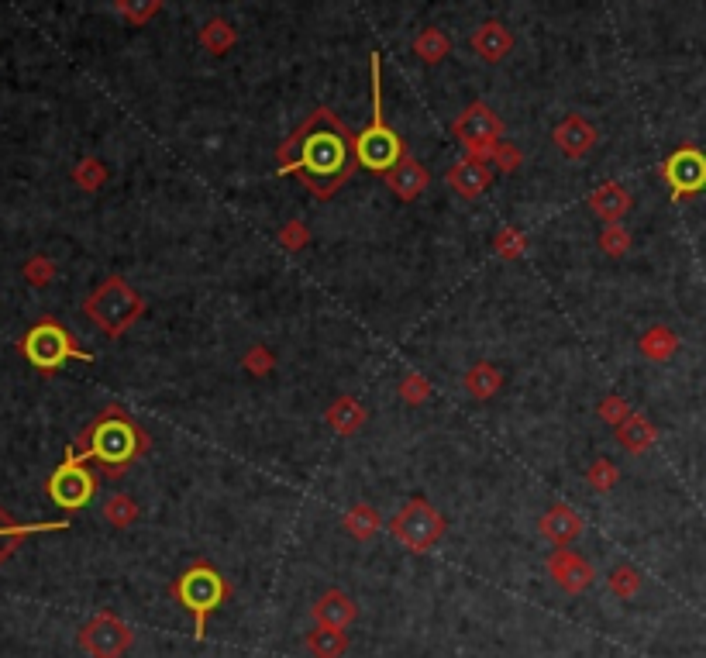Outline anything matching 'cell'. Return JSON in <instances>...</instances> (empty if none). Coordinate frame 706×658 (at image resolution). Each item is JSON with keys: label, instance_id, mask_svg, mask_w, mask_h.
<instances>
[{"label": "cell", "instance_id": "cell-9", "mask_svg": "<svg viewBox=\"0 0 706 658\" xmlns=\"http://www.w3.org/2000/svg\"><path fill=\"white\" fill-rule=\"evenodd\" d=\"M97 483L100 479L93 476L90 462H83L80 455L66 448V459H62L59 466L52 469V476L45 479V493H49V500L56 503V507L73 514V510H83L97 497Z\"/></svg>", "mask_w": 706, "mask_h": 658}, {"label": "cell", "instance_id": "cell-34", "mask_svg": "<svg viewBox=\"0 0 706 658\" xmlns=\"http://www.w3.org/2000/svg\"><path fill=\"white\" fill-rule=\"evenodd\" d=\"M493 249L500 259H517L524 249H527V235L521 228H500V235H496V242H493Z\"/></svg>", "mask_w": 706, "mask_h": 658}, {"label": "cell", "instance_id": "cell-33", "mask_svg": "<svg viewBox=\"0 0 706 658\" xmlns=\"http://www.w3.org/2000/svg\"><path fill=\"white\" fill-rule=\"evenodd\" d=\"M21 273H25L28 286H38V290H42V286H49L52 280H56V262H52L49 255H31Z\"/></svg>", "mask_w": 706, "mask_h": 658}, {"label": "cell", "instance_id": "cell-31", "mask_svg": "<svg viewBox=\"0 0 706 658\" xmlns=\"http://www.w3.org/2000/svg\"><path fill=\"white\" fill-rule=\"evenodd\" d=\"M114 7H118V14L128 21V25L142 28L162 11V0H114Z\"/></svg>", "mask_w": 706, "mask_h": 658}, {"label": "cell", "instance_id": "cell-19", "mask_svg": "<svg viewBox=\"0 0 706 658\" xmlns=\"http://www.w3.org/2000/svg\"><path fill=\"white\" fill-rule=\"evenodd\" d=\"M583 514H576L572 507H565V503H555V507H548V514L541 517V534H545L548 541H555V545H569V541H576L579 534H583Z\"/></svg>", "mask_w": 706, "mask_h": 658}, {"label": "cell", "instance_id": "cell-16", "mask_svg": "<svg viewBox=\"0 0 706 658\" xmlns=\"http://www.w3.org/2000/svg\"><path fill=\"white\" fill-rule=\"evenodd\" d=\"M555 145L562 149L565 159H583L596 145V128L589 125L583 114H569V118L555 128Z\"/></svg>", "mask_w": 706, "mask_h": 658}, {"label": "cell", "instance_id": "cell-29", "mask_svg": "<svg viewBox=\"0 0 706 658\" xmlns=\"http://www.w3.org/2000/svg\"><path fill=\"white\" fill-rule=\"evenodd\" d=\"M104 521L111 524V528H131V524L138 521V503L128 497V493H114L111 500L104 503Z\"/></svg>", "mask_w": 706, "mask_h": 658}, {"label": "cell", "instance_id": "cell-12", "mask_svg": "<svg viewBox=\"0 0 706 658\" xmlns=\"http://www.w3.org/2000/svg\"><path fill=\"white\" fill-rule=\"evenodd\" d=\"M548 572H552V579L565 593H586L596 579L593 565L579 552H569V548H555V552L548 555Z\"/></svg>", "mask_w": 706, "mask_h": 658}, {"label": "cell", "instance_id": "cell-26", "mask_svg": "<svg viewBox=\"0 0 706 658\" xmlns=\"http://www.w3.org/2000/svg\"><path fill=\"white\" fill-rule=\"evenodd\" d=\"M465 386H469V393L476 400H490L493 393L503 386V376H500V369H496L493 362H476V366L465 373Z\"/></svg>", "mask_w": 706, "mask_h": 658}, {"label": "cell", "instance_id": "cell-28", "mask_svg": "<svg viewBox=\"0 0 706 658\" xmlns=\"http://www.w3.org/2000/svg\"><path fill=\"white\" fill-rule=\"evenodd\" d=\"M379 528H383V521H379V514L369 507V503H355V507L345 514V531L352 534L355 541H369Z\"/></svg>", "mask_w": 706, "mask_h": 658}, {"label": "cell", "instance_id": "cell-21", "mask_svg": "<svg viewBox=\"0 0 706 658\" xmlns=\"http://www.w3.org/2000/svg\"><path fill=\"white\" fill-rule=\"evenodd\" d=\"M617 441H620V448H624V452L641 455V452H648V448L658 441V431H655V424H651L645 414H631L624 424H617Z\"/></svg>", "mask_w": 706, "mask_h": 658}, {"label": "cell", "instance_id": "cell-20", "mask_svg": "<svg viewBox=\"0 0 706 658\" xmlns=\"http://www.w3.org/2000/svg\"><path fill=\"white\" fill-rule=\"evenodd\" d=\"M69 521H42V524H18L0 510V565L11 559V552L28 538V534H45V531H66Z\"/></svg>", "mask_w": 706, "mask_h": 658}, {"label": "cell", "instance_id": "cell-14", "mask_svg": "<svg viewBox=\"0 0 706 658\" xmlns=\"http://www.w3.org/2000/svg\"><path fill=\"white\" fill-rule=\"evenodd\" d=\"M317 627H331V631H348V624L359 617V607H355L352 596H345L341 590H328L317 596V603L310 607Z\"/></svg>", "mask_w": 706, "mask_h": 658}, {"label": "cell", "instance_id": "cell-6", "mask_svg": "<svg viewBox=\"0 0 706 658\" xmlns=\"http://www.w3.org/2000/svg\"><path fill=\"white\" fill-rule=\"evenodd\" d=\"M83 314H87L107 338H121L124 331L145 314V297L124 280V276H107V280L83 300Z\"/></svg>", "mask_w": 706, "mask_h": 658}, {"label": "cell", "instance_id": "cell-10", "mask_svg": "<svg viewBox=\"0 0 706 658\" xmlns=\"http://www.w3.org/2000/svg\"><path fill=\"white\" fill-rule=\"evenodd\" d=\"M76 641H80V648L90 658H121L131 648V641H135V631H131L118 614H111V610H97V614L80 627Z\"/></svg>", "mask_w": 706, "mask_h": 658}, {"label": "cell", "instance_id": "cell-5", "mask_svg": "<svg viewBox=\"0 0 706 658\" xmlns=\"http://www.w3.org/2000/svg\"><path fill=\"white\" fill-rule=\"evenodd\" d=\"M21 355L28 359V366H35L42 376H56L66 362H93V352L80 348L73 338V331L56 317H42L21 335Z\"/></svg>", "mask_w": 706, "mask_h": 658}, {"label": "cell", "instance_id": "cell-39", "mask_svg": "<svg viewBox=\"0 0 706 658\" xmlns=\"http://www.w3.org/2000/svg\"><path fill=\"white\" fill-rule=\"evenodd\" d=\"M307 242H310V231L300 221H286L283 228H279V245H283V249L300 252Z\"/></svg>", "mask_w": 706, "mask_h": 658}, {"label": "cell", "instance_id": "cell-32", "mask_svg": "<svg viewBox=\"0 0 706 658\" xmlns=\"http://www.w3.org/2000/svg\"><path fill=\"white\" fill-rule=\"evenodd\" d=\"M607 586L620 596V600H631V596H638V590H641V572L631 569V565H617V569L610 572Z\"/></svg>", "mask_w": 706, "mask_h": 658}, {"label": "cell", "instance_id": "cell-1", "mask_svg": "<svg viewBox=\"0 0 706 658\" xmlns=\"http://www.w3.org/2000/svg\"><path fill=\"white\" fill-rule=\"evenodd\" d=\"M283 176H297L317 200H328L345 187L359 169L355 135L328 107L310 111V118L276 149Z\"/></svg>", "mask_w": 706, "mask_h": 658}, {"label": "cell", "instance_id": "cell-25", "mask_svg": "<svg viewBox=\"0 0 706 658\" xmlns=\"http://www.w3.org/2000/svg\"><path fill=\"white\" fill-rule=\"evenodd\" d=\"M676 348H679L676 331L665 328V324L645 331V338H641V352H645V359H651V362H669L672 355H676Z\"/></svg>", "mask_w": 706, "mask_h": 658}, {"label": "cell", "instance_id": "cell-41", "mask_svg": "<svg viewBox=\"0 0 706 658\" xmlns=\"http://www.w3.org/2000/svg\"><path fill=\"white\" fill-rule=\"evenodd\" d=\"M493 166H500L503 173H514L517 166H521L524 162V156H521V149H514V145H507V142H500V149L493 152Z\"/></svg>", "mask_w": 706, "mask_h": 658}, {"label": "cell", "instance_id": "cell-13", "mask_svg": "<svg viewBox=\"0 0 706 658\" xmlns=\"http://www.w3.org/2000/svg\"><path fill=\"white\" fill-rule=\"evenodd\" d=\"M490 183H493V169H490V162H483V159L465 156L448 169V187L465 200L483 197V193L490 190Z\"/></svg>", "mask_w": 706, "mask_h": 658}, {"label": "cell", "instance_id": "cell-11", "mask_svg": "<svg viewBox=\"0 0 706 658\" xmlns=\"http://www.w3.org/2000/svg\"><path fill=\"white\" fill-rule=\"evenodd\" d=\"M662 180L669 183L676 200L696 197L700 190H706V156L693 145H682L662 162Z\"/></svg>", "mask_w": 706, "mask_h": 658}, {"label": "cell", "instance_id": "cell-38", "mask_svg": "<svg viewBox=\"0 0 706 658\" xmlns=\"http://www.w3.org/2000/svg\"><path fill=\"white\" fill-rule=\"evenodd\" d=\"M614 483H617L614 462H607V459L593 462V469H589V486H593L596 493H607V490H614Z\"/></svg>", "mask_w": 706, "mask_h": 658}, {"label": "cell", "instance_id": "cell-3", "mask_svg": "<svg viewBox=\"0 0 706 658\" xmlns=\"http://www.w3.org/2000/svg\"><path fill=\"white\" fill-rule=\"evenodd\" d=\"M369 80H372V118L355 135V156H359L362 169L386 176L407 156V149H403V138L390 128V121L383 118V56L379 52L369 56Z\"/></svg>", "mask_w": 706, "mask_h": 658}, {"label": "cell", "instance_id": "cell-22", "mask_svg": "<svg viewBox=\"0 0 706 658\" xmlns=\"http://www.w3.org/2000/svg\"><path fill=\"white\" fill-rule=\"evenodd\" d=\"M324 421H328L331 428L338 431V435H355V431L366 424V407H362L355 397H341V400H335V404L328 407Z\"/></svg>", "mask_w": 706, "mask_h": 658}, {"label": "cell", "instance_id": "cell-4", "mask_svg": "<svg viewBox=\"0 0 706 658\" xmlns=\"http://www.w3.org/2000/svg\"><path fill=\"white\" fill-rule=\"evenodd\" d=\"M169 593H173V600L193 617V638L204 641L207 638V617H211L217 607H224V600L231 596V583L214 569L211 562L197 559L180 579H173Z\"/></svg>", "mask_w": 706, "mask_h": 658}, {"label": "cell", "instance_id": "cell-8", "mask_svg": "<svg viewBox=\"0 0 706 658\" xmlns=\"http://www.w3.org/2000/svg\"><path fill=\"white\" fill-rule=\"evenodd\" d=\"M452 135L472 159L490 162L493 152L500 149V142H503V121L490 104L472 100L459 118L452 121Z\"/></svg>", "mask_w": 706, "mask_h": 658}, {"label": "cell", "instance_id": "cell-17", "mask_svg": "<svg viewBox=\"0 0 706 658\" xmlns=\"http://www.w3.org/2000/svg\"><path fill=\"white\" fill-rule=\"evenodd\" d=\"M514 49V35L507 32L503 21H483L472 35V52H476L483 63H503Z\"/></svg>", "mask_w": 706, "mask_h": 658}, {"label": "cell", "instance_id": "cell-30", "mask_svg": "<svg viewBox=\"0 0 706 658\" xmlns=\"http://www.w3.org/2000/svg\"><path fill=\"white\" fill-rule=\"evenodd\" d=\"M73 183H76V187H80L83 193H97V190L107 183V166H104L100 159H93V156L80 159V162L73 166Z\"/></svg>", "mask_w": 706, "mask_h": 658}, {"label": "cell", "instance_id": "cell-7", "mask_svg": "<svg viewBox=\"0 0 706 658\" xmlns=\"http://www.w3.org/2000/svg\"><path fill=\"white\" fill-rule=\"evenodd\" d=\"M445 531H448L445 517H441L424 497L407 500L397 514L390 517V534L403 548H410V552L417 555H428L431 548L445 538Z\"/></svg>", "mask_w": 706, "mask_h": 658}, {"label": "cell", "instance_id": "cell-24", "mask_svg": "<svg viewBox=\"0 0 706 658\" xmlns=\"http://www.w3.org/2000/svg\"><path fill=\"white\" fill-rule=\"evenodd\" d=\"M238 42V32L231 28V21L224 18H211L204 28H200V45H204L211 56H224V52H231Z\"/></svg>", "mask_w": 706, "mask_h": 658}, {"label": "cell", "instance_id": "cell-2", "mask_svg": "<svg viewBox=\"0 0 706 658\" xmlns=\"http://www.w3.org/2000/svg\"><path fill=\"white\" fill-rule=\"evenodd\" d=\"M152 438L124 407H104L87 428L76 435L69 452H76L83 462L100 469L104 479H121L128 466H135L142 455H149Z\"/></svg>", "mask_w": 706, "mask_h": 658}, {"label": "cell", "instance_id": "cell-27", "mask_svg": "<svg viewBox=\"0 0 706 658\" xmlns=\"http://www.w3.org/2000/svg\"><path fill=\"white\" fill-rule=\"evenodd\" d=\"M448 52H452V38H448L445 32H438V28H424V32L414 38V56L428 66L441 63Z\"/></svg>", "mask_w": 706, "mask_h": 658}, {"label": "cell", "instance_id": "cell-40", "mask_svg": "<svg viewBox=\"0 0 706 658\" xmlns=\"http://www.w3.org/2000/svg\"><path fill=\"white\" fill-rule=\"evenodd\" d=\"M631 414H634V410L627 407L620 397H607V400H603V404H600V417H603V421H607V424H624Z\"/></svg>", "mask_w": 706, "mask_h": 658}, {"label": "cell", "instance_id": "cell-35", "mask_svg": "<svg viewBox=\"0 0 706 658\" xmlns=\"http://www.w3.org/2000/svg\"><path fill=\"white\" fill-rule=\"evenodd\" d=\"M600 249L607 252V255H624L627 249H631V235H627V228L620 221H614V224H607V228H603V235H600Z\"/></svg>", "mask_w": 706, "mask_h": 658}, {"label": "cell", "instance_id": "cell-37", "mask_svg": "<svg viewBox=\"0 0 706 658\" xmlns=\"http://www.w3.org/2000/svg\"><path fill=\"white\" fill-rule=\"evenodd\" d=\"M242 366H245L252 376H266V373H273L276 362H273V352H269V348L255 345V348H248V352H245Z\"/></svg>", "mask_w": 706, "mask_h": 658}, {"label": "cell", "instance_id": "cell-23", "mask_svg": "<svg viewBox=\"0 0 706 658\" xmlns=\"http://www.w3.org/2000/svg\"><path fill=\"white\" fill-rule=\"evenodd\" d=\"M307 655L310 658H341L348 648V638L345 631H331V627H314L307 634Z\"/></svg>", "mask_w": 706, "mask_h": 658}, {"label": "cell", "instance_id": "cell-36", "mask_svg": "<svg viewBox=\"0 0 706 658\" xmlns=\"http://www.w3.org/2000/svg\"><path fill=\"white\" fill-rule=\"evenodd\" d=\"M428 393H431V386H428V379H424L421 373H410V376H403V383H400V397L407 400V404H424L428 400Z\"/></svg>", "mask_w": 706, "mask_h": 658}, {"label": "cell", "instance_id": "cell-15", "mask_svg": "<svg viewBox=\"0 0 706 658\" xmlns=\"http://www.w3.org/2000/svg\"><path fill=\"white\" fill-rule=\"evenodd\" d=\"M386 180V187H390L393 193H397L400 200H417L424 190H428V183H431V176H428V169L421 166L414 156H403L397 166L390 169V173L383 176Z\"/></svg>", "mask_w": 706, "mask_h": 658}, {"label": "cell", "instance_id": "cell-18", "mask_svg": "<svg viewBox=\"0 0 706 658\" xmlns=\"http://www.w3.org/2000/svg\"><path fill=\"white\" fill-rule=\"evenodd\" d=\"M631 204H634L631 193H627L624 183H617V180H607L603 187H596L593 193H589V211L607 224L624 218V214L631 211Z\"/></svg>", "mask_w": 706, "mask_h": 658}]
</instances>
